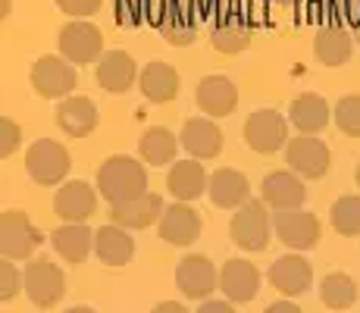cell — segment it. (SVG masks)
<instances>
[{"label": "cell", "mask_w": 360, "mask_h": 313, "mask_svg": "<svg viewBox=\"0 0 360 313\" xmlns=\"http://www.w3.org/2000/svg\"><path fill=\"white\" fill-rule=\"evenodd\" d=\"M98 191L110 204L135 200L141 194H148V172H144V166L135 157L116 154L103 160V166L98 170Z\"/></svg>", "instance_id": "cell-1"}, {"label": "cell", "mask_w": 360, "mask_h": 313, "mask_svg": "<svg viewBox=\"0 0 360 313\" xmlns=\"http://www.w3.org/2000/svg\"><path fill=\"white\" fill-rule=\"evenodd\" d=\"M269 232H273V222H269L266 204L263 200H248L245 207H238V213L229 222V235L241 250H266L269 245Z\"/></svg>", "instance_id": "cell-2"}, {"label": "cell", "mask_w": 360, "mask_h": 313, "mask_svg": "<svg viewBox=\"0 0 360 313\" xmlns=\"http://www.w3.org/2000/svg\"><path fill=\"white\" fill-rule=\"evenodd\" d=\"M69 166H72L69 151L60 141H51V138L34 141L29 154H25V170H29L32 182L38 185H60L66 179Z\"/></svg>", "instance_id": "cell-3"}, {"label": "cell", "mask_w": 360, "mask_h": 313, "mask_svg": "<svg viewBox=\"0 0 360 313\" xmlns=\"http://www.w3.org/2000/svg\"><path fill=\"white\" fill-rule=\"evenodd\" d=\"M25 295H29L34 307H53L66 295V276L60 273L57 263H51L47 257H38L25 267Z\"/></svg>", "instance_id": "cell-4"}, {"label": "cell", "mask_w": 360, "mask_h": 313, "mask_svg": "<svg viewBox=\"0 0 360 313\" xmlns=\"http://www.w3.org/2000/svg\"><path fill=\"white\" fill-rule=\"evenodd\" d=\"M41 245V235L34 232L22 210H4L0 217V250L4 260H29L34 248Z\"/></svg>", "instance_id": "cell-5"}, {"label": "cell", "mask_w": 360, "mask_h": 313, "mask_svg": "<svg viewBox=\"0 0 360 313\" xmlns=\"http://www.w3.org/2000/svg\"><path fill=\"white\" fill-rule=\"evenodd\" d=\"M29 82L41 97H72L75 69L66 57H41L32 63Z\"/></svg>", "instance_id": "cell-6"}, {"label": "cell", "mask_w": 360, "mask_h": 313, "mask_svg": "<svg viewBox=\"0 0 360 313\" xmlns=\"http://www.w3.org/2000/svg\"><path fill=\"white\" fill-rule=\"evenodd\" d=\"M245 141L257 154H273V151L285 148L288 141V122L276 110H254L245 122Z\"/></svg>", "instance_id": "cell-7"}, {"label": "cell", "mask_w": 360, "mask_h": 313, "mask_svg": "<svg viewBox=\"0 0 360 313\" xmlns=\"http://www.w3.org/2000/svg\"><path fill=\"white\" fill-rule=\"evenodd\" d=\"M273 232L285 248L310 250L320 245V219L307 210H279L273 217Z\"/></svg>", "instance_id": "cell-8"}, {"label": "cell", "mask_w": 360, "mask_h": 313, "mask_svg": "<svg viewBox=\"0 0 360 313\" xmlns=\"http://www.w3.org/2000/svg\"><path fill=\"white\" fill-rule=\"evenodd\" d=\"M60 51H63V57L69 63H79V66H85V63H94L103 57V38H101V29L91 23H82V19H75V23L63 25V32H60Z\"/></svg>", "instance_id": "cell-9"}, {"label": "cell", "mask_w": 360, "mask_h": 313, "mask_svg": "<svg viewBox=\"0 0 360 313\" xmlns=\"http://www.w3.org/2000/svg\"><path fill=\"white\" fill-rule=\"evenodd\" d=\"M219 285V273L204 254H188L179 260L176 267V288L182 291L185 298H195V301H204L213 288Z\"/></svg>", "instance_id": "cell-10"}, {"label": "cell", "mask_w": 360, "mask_h": 313, "mask_svg": "<svg viewBox=\"0 0 360 313\" xmlns=\"http://www.w3.org/2000/svg\"><path fill=\"white\" fill-rule=\"evenodd\" d=\"M285 163L304 179H320L329 170V148L314 135H297L285 148Z\"/></svg>", "instance_id": "cell-11"}, {"label": "cell", "mask_w": 360, "mask_h": 313, "mask_svg": "<svg viewBox=\"0 0 360 313\" xmlns=\"http://www.w3.org/2000/svg\"><path fill=\"white\" fill-rule=\"evenodd\" d=\"M263 191V204L273 207L276 213L279 210H301L304 198H307V188H304L301 176L297 172H288V170H279V172H269L260 185Z\"/></svg>", "instance_id": "cell-12"}, {"label": "cell", "mask_w": 360, "mask_h": 313, "mask_svg": "<svg viewBox=\"0 0 360 313\" xmlns=\"http://www.w3.org/2000/svg\"><path fill=\"white\" fill-rule=\"evenodd\" d=\"M269 285H273L279 295L285 298H297L304 295V291L310 288V282H314V269H310V263L304 260L301 254H285L279 257V260L269 267L266 273Z\"/></svg>", "instance_id": "cell-13"}, {"label": "cell", "mask_w": 360, "mask_h": 313, "mask_svg": "<svg viewBox=\"0 0 360 313\" xmlns=\"http://www.w3.org/2000/svg\"><path fill=\"white\" fill-rule=\"evenodd\" d=\"M166 207H163V198L154 191L141 194L135 200H122V204H110V217H113V226H122V229H148L154 226L157 219H163Z\"/></svg>", "instance_id": "cell-14"}, {"label": "cell", "mask_w": 360, "mask_h": 313, "mask_svg": "<svg viewBox=\"0 0 360 313\" xmlns=\"http://www.w3.org/2000/svg\"><path fill=\"white\" fill-rule=\"evenodd\" d=\"M219 291L235 304H248L257 298L260 291V273L254 263L248 260H226V267L219 269Z\"/></svg>", "instance_id": "cell-15"}, {"label": "cell", "mask_w": 360, "mask_h": 313, "mask_svg": "<svg viewBox=\"0 0 360 313\" xmlns=\"http://www.w3.org/2000/svg\"><path fill=\"white\" fill-rule=\"evenodd\" d=\"M53 122L69 138H85L88 132L98 129V107L88 97H63L60 107L53 110Z\"/></svg>", "instance_id": "cell-16"}, {"label": "cell", "mask_w": 360, "mask_h": 313, "mask_svg": "<svg viewBox=\"0 0 360 313\" xmlns=\"http://www.w3.org/2000/svg\"><path fill=\"white\" fill-rule=\"evenodd\" d=\"M179 141H182V148L195 160H213L223 151V132L207 116H195V120H185Z\"/></svg>", "instance_id": "cell-17"}, {"label": "cell", "mask_w": 360, "mask_h": 313, "mask_svg": "<svg viewBox=\"0 0 360 313\" xmlns=\"http://www.w3.org/2000/svg\"><path fill=\"white\" fill-rule=\"evenodd\" d=\"M207 194H210V200L217 207H223V210H238V207H245L248 200H251V185H248L245 172L223 166V170H217L210 176Z\"/></svg>", "instance_id": "cell-18"}, {"label": "cell", "mask_w": 360, "mask_h": 313, "mask_svg": "<svg viewBox=\"0 0 360 313\" xmlns=\"http://www.w3.org/2000/svg\"><path fill=\"white\" fill-rule=\"evenodd\" d=\"M238 103V88L232 85L226 75H207L198 85V107L200 113H207L210 120L229 116Z\"/></svg>", "instance_id": "cell-19"}, {"label": "cell", "mask_w": 360, "mask_h": 313, "mask_svg": "<svg viewBox=\"0 0 360 313\" xmlns=\"http://www.w3.org/2000/svg\"><path fill=\"white\" fill-rule=\"evenodd\" d=\"M98 207V194L88 182H66L53 198V213L66 222H85Z\"/></svg>", "instance_id": "cell-20"}, {"label": "cell", "mask_w": 360, "mask_h": 313, "mask_svg": "<svg viewBox=\"0 0 360 313\" xmlns=\"http://www.w3.org/2000/svg\"><path fill=\"white\" fill-rule=\"evenodd\" d=\"M198 235H200L198 210H191V207L182 204V200L166 207V213L160 219V238L163 241H169V245H176V248H185V245H191V241H198Z\"/></svg>", "instance_id": "cell-21"}, {"label": "cell", "mask_w": 360, "mask_h": 313, "mask_svg": "<svg viewBox=\"0 0 360 313\" xmlns=\"http://www.w3.org/2000/svg\"><path fill=\"white\" fill-rule=\"evenodd\" d=\"M138 79V66L126 51H110L98 63V85L110 94H126Z\"/></svg>", "instance_id": "cell-22"}, {"label": "cell", "mask_w": 360, "mask_h": 313, "mask_svg": "<svg viewBox=\"0 0 360 313\" xmlns=\"http://www.w3.org/2000/svg\"><path fill=\"white\" fill-rule=\"evenodd\" d=\"M207 172L198 160H182V163H172L169 176H166V191L176 200L188 204V200H198L200 194H207Z\"/></svg>", "instance_id": "cell-23"}, {"label": "cell", "mask_w": 360, "mask_h": 313, "mask_svg": "<svg viewBox=\"0 0 360 313\" xmlns=\"http://www.w3.org/2000/svg\"><path fill=\"white\" fill-rule=\"evenodd\" d=\"M288 122L301 135H316L329 125V103L320 94H297L288 107Z\"/></svg>", "instance_id": "cell-24"}, {"label": "cell", "mask_w": 360, "mask_h": 313, "mask_svg": "<svg viewBox=\"0 0 360 313\" xmlns=\"http://www.w3.org/2000/svg\"><path fill=\"white\" fill-rule=\"evenodd\" d=\"M138 85H141V94L148 97L150 103H169L172 97L179 94V72L169 66V63H148L138 75Z\"/></svg>", "instance_id": "cell-25"}, {"label": "cell", "mask_w": 360, "mask_h": 313, "mask_svg": "<svg viewBox=\"0 0 360 313\" xmlns=\"http://www.w3.org/2000/svg\"><path fill=\"white\" fill-rule=\"evenodd\" d=\"M94 254L107 267H126L135 254V241H131L129 229L122 226H103L94 232Z\"/></svg>", "instance_id": "cell-26"}, {"label": "cell", "mask_w": 360, "mask_h": 313, "mask_svg": "<svg viewBox=\"0 0 360 313\" xmlns=\"http://www.w3.org/2000/svg\"><path fill=\"white\" fill-rule=\"evenodd\" d=\"M51 245L66 263H82L94 250V232H88V226L82 222H66V226L53 229Z\"/></svg>", "instance_id": "cell-27"}, {"label": "cell", "mask_w": 360, "mask_h": 313, "mask_svg": "<svg viewBox=\"0 0 360 313\" xmlns=\"http://www.w3.org/2000/svg\"><path fill=\"white\" fill-rule=\"evenodd\" d=\"M351 47H354L351 44V34L342 25H323L314 41V53L323 66H342V63H348Z\"/></svg>", "instance_id": "cell-28"}, {"label": "cell", "mask_w": 360, "mask_h": 313, "mask_svg": "<svg viewBox=\"0 0 360 313\" xmlns=\"http://www.w3.org/2000/svg\"><path fill=\"white\" fill-rule=\"evenodd\" d=\"M163 38L169 41L172 47H188L195 44V23H191V6L185 0H169L163 13Z\"/></svg>", "instance_id": "cell-29"}, {"label": "cell", "mask_w": 360, "mask_h": 313, "mask_svg": "<svg viewBox=\"0 0 360 313\" xmlns=\"http://www.w3.org/2000/svg\"><path fill=\"white\" fill-rule=\"evenodd\" d=\"M210 44L219 53H241L251 44V29L238 16H219L210 29Z\"/></svg>", "instance_id": "cell-30"}, {"label": "cell", "mask_w": 360, "mask_h": 313, "mask_svg": "<svg viewBox=\"0 0 360 313\" xmlns=\"http://www.w3.org/2000/svg\"><path fill=\"white\" fill-rule=\"evenodd\" d=\"M176 135L163 125H150L141 138V160L144 163H154V166H163V163H172L176 160Z\"/></svg>", "instance_id": "cell-31"}, {"label": "cell", "mask_w": 360, "mask_h": 313, "mask_svg": "<svg viewBox=\"0 0 360 313\" xmlns=\"http://www.w3.org/2000/svg\"><path fill=\"white\" fill-rule=\"evenodd\" d=\"M320 298L329 310H348L357 301V282L348 273H329L320 282Z\"/></svg>", "instance_id": "cell-32"}, {"label": "cell", "mask_w": 360, "mask_h": 313, "mask_svg": "<svg viewBox=\"0 0 360 313\" xmlns=\"http://www.w3.org/2000/svg\"><path fill=\"white\" fill-rule=\"evenodd\" d=\"M329 222L338 235H348L354 238L360 235V198L357 194H348V198H338L329 210Z\"/></svg>", "instance_id": "cell-33"}, {"label": "cell", "mask_w": 360, "mask_h": 313, "mask_svg": "<svg viewBox=\"0 0 360 313\" xmlns=\"http://www.w3.org/2000/svg\"><path fill=\"white\" fill-rule=\"evenodd\" d=\"M335 125L351 138H360V94H348L335 107Z\"/></svg>", "instance_id": "cell-34"}, {"label": "cell", "mask_w": 360, "mask_h": 313, "mask_svg": "<svg viewBox=\"0 0 360 313\" xmlns=\"http://www.w3.org/2000/svg\"><path fill=\"white\" fill-rule=\"evenodd\" d=\"M19 291H25V273H19L13 260H4L0 263V298L13 301Z\"/></svg>", "instance_id": "cell-35"}, {"label": "cell", "mask_w": 360, "mask_h": 313, "mask_svg": "<svg viewBox=\"0 0 360 313\" xmlns=\"http://www.w3.org/2000/svg\"><path fill=\"white\" fill-rule=\"evenodd\" d=\"M113 10H116V23L122 29H138L144 19V10H148V0H116Z\"/></svg>", "instance_id": "cell-36"}, {"label": "cell", "mask_w": 360, "mask_h": 313, "mask_svg": "<svg viewBox=\"0 0 360 313\" xmlns=\"http://www.w3.org/2000/svg\"><path fill=\"white\" fill-rule=\"evenodd\" d=\"M19 141H22V129L13 120H0V157H13Z\"/></svg>", "instance_id": "cell-37"}, {"label": "cell", "mask_w": 360, "mask_h": 313, "mask_svg": "<svg viewBox=\"0 0 360 313\" xmlns=\"http://www.w3.org/2000/svg\"><path fill=\"white\" fill-rule=\"evenodd\" d=\"M53 4H57L63 13H69V16L82 19V16H91V13H98L103 0H53Z\"/></svg>", "instance_id": "cell-38"}, {"label": "cell", "mask_w": 360, "mask_h": 313, "mask_svg": "<svg viewBox=\"0 0 360 313\" xmlns=\"http://www.w3.org/2000/svg\"><path fill=\"white\" fill-rule=\"evenodd\" d=\"M195 313H235L229 301H204Z\"/></svg>", "instance_id": "cell-39"}, {"label": "cell", "mask_w": 360, "mask_h": 313, "mask_svg": "<svg viewBox=\"0 0 360 313\" xmlns=\"http://www.w3.org/2000/svg\"><path fill=\"white\" fill-rule=\"evenodd\" d=\"M335 6H342L345 16H351L354 23H360V0H335Z\"/></svg>", "instance_id": "cell-40"}, {"label": "cell", "mask_w": 360, "mask_h": 313, "mask_svg": "<svg viewBox=\"0 0 360 313\" xmlns=\"http://www.w3.org/2000/svg\"><path fill=\"white\" fill-rule=\"evenodd\" d=\"M266 313H304L297 304H292V301H276V304H269L266 307Z\"/></svg>", "instance_id": "cell-41"}, {"label": "cell", "mask_w": 360, "mask_h": 313, "mask_svg": "<svg viewBox=\"0 0 360 313\" xmlns=\"http://www.w3.org/2000/svg\"><path fill=\"white\" fill-rule=\"evenodd\" d=\"M150 313H188V307H185V304H179V301H163V304H157Z\"/></svg>", "instance_id": "cell-42"}, {"label": "cell", "mask_w": 360, "mask_h": 313, "mask_svg": "<svg viewBox=\"0 0 360 313\" xmlns=\"http://www.w3.org/2000/svg\"><path fill=\"white\" fill-rule=\"evenodd\" d=\"M195 6L200 13H210V16H213V0H195Z\"/></svg>", "instance_id": "cell-43"}, {"label": "cell", "mask_w": 360, "mask_h": 313, "mask_svg": "<svg viewBox=\"0 0 360 313\" xmlns=\"http://www.w3.org/2000/svg\"><path fill=\"white\" fill-rule=\"evenodd\" d=\"M66 313H98V310H91V307H72V310H66Z\"/></svg>", "instance_id": "cell-44"}, {"label": "cell", "mask_w": 360, "mask_h": 313, "mask_svg": "<svg viewBox=\"0 0 360 313\" xmlns=\"http://www.w3.org/2000/svg\"><path fill=\"white\" fill-rule=\"evenodd\" d=\"M276 4H282V6H292V4H297V0H276Z\"/></svg>", "instance_id": "cell-45"}, {"label": "cell", "mask_w": 360, "mask_h": 313, "mask_svg": "<svg viewBox=\"0 0 360 313\" xmlns=\"http://www.w3.org/2000/svg\"><path fill=\"white\" fill-rule=\"evenodd\" d=\"M354 179H357V188H360V163H357V170H354Z\"/></svg>", "instance_id": "cell-46"}, {"label": "cell", "mask_w": 360, "mask_h": 313, "mask_svg": "<svg viewBox=\"0 0 360 313\" xmlns=\"http://www.w3.org/2000/svg\"><path fill=\"white\" fill-rule=\"evenodd\" d=\"M354 38H357V44H360V23H357V29H354Z\"/></svg>", "instance_id": "cell-47"}]
</instances>
